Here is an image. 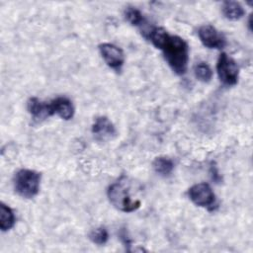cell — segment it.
<instances>
[{"instance_id": "cell-5", "label": "cell", "mask_w": 253, "mask_h": 253, "mask_svg": "<svg viewBox=\"0 0 253 253\" xmlns=\"http://www.w3.org/2000/svg\"><path fill=\"white\" fill-rule=\"evenodd\" d=\"M216 70L220 82L224 85L232 86L237 83L239 67L236 61L225 52L220 53L216 64Z\"/></svg>"}, {"instance_id": "cell-1", "label": "cell", "mask_w": 253, "mask_h": 253, "mask_svg": "<svg viewBox=\"0 0 253 253\" xmlns=\"http://www.w3.org/2000/svg\"><path fill=\"white\" fill-rule=\"evenodd\" d=\"M145 37L163 52L164 58L176 74L186 73L189 62V45L182 38L170 35L160 27L152 28Z\"/></svg>"}, {"instance_id": "cell-12", "label": "cell", "mask_w": 253, "mask_h": 253, "mask_svg": "<svg viewBox=\"0 0 253 253\" xmlns=\"http://www.w3.org/2000/svg\"><path fill=\"white\" fill-rule=\"evenodd\" d=\"M152 167L158 175L166 177L172 173L174 169V162L168 157L159 156L154 159L152 163Z\"/></svg>"}, {"instance_id": "cell-4", "label": "cell", "mask_w": 253, "mask_h": 253, "mask_svg": "<svg viewBox=\"0 0 253 253\" xmlns=\"http://www.w3.org/2000/svg\"><path fill=\"white\" fill-rule=\"evenodd\" d=\"M188 195L196 206L206 208L209 211H212L216 207L215 195L208 183H199L192 186Z\"/></svg>"}, {"instance_id": "cell-9", "label": "cell", "mask_w": 253, "mask_h": 253, "mask_svg": "<svg viewBox=\"0 0 253 253\" xmlns=\"http://www.w3.org/2000/svg\"><path fill=\"white\" fill-rule=\"evenodd\" d=\"M28 111L36 121H42L53 115L50 102H42L36 97L29 99Z\"/></svg>"}, {"instance_id": "cell-7", "label": "cell", "mask_w": 253, "mask_h": 253, "mask_svg": "<svg viewBox=\"0 0 253 253\" xmlns=\"http://www.w3.org/2000/svg\"><path fill=\"white\" fill-rule=\"evenodd\" d=\"M100 53L107 63V65L115 70H120L125 62V54L121 47L109 43L104 42L99 45Z\"/></svg>"}, {"instance_id": "cell-17", "label": "cell", "mask_w": 253, "mask_h": 253, "mask_svg": "<svg viewBox=\"0 0 253 253\" xmlns=\"http://www.w3.org/2000/svg\"><path fill=\"white\" fill-rule=\"evenodd\" d=\"M121 239L123 240V242H124V244L126 246H129L130 245V240L128 239V237H127V235H126V230L123 228V230L121 231Z\"/></svg>"}, {"instance_id": "cell-2", "label": "cell", "mask_w": 253, "mask_h": 253, "mask_svg": "<svg viewBox=\"0 0 253 253\" xmlns=\"http://www.w3.org/2000/svg\"><path fill=\"white\" fill-rule=\"evenodd\" d=\"M110 203L119 211L124 212H132L140 207V200L132 199L130 194V185L126 177L112 184L107 192Z\"/></svg>"}, {"instance_id": "cell-18", "label": "cell", "mask_w": 253, "mask_h": 253, "mask_svg": "<svg viewBox=\"0 0 253 253\" xmlns=\"http://www.w3.org/2000/svg\"><path fill=\"white\" fill-rule=\"evenodd\" d=\"M211 173H212V174H211V178H212V180H214V181L218 182V181H219V179H220V176L218 175L216 168H215L214 166H211Z\"/></svg>"}, {"instance_id": "cell-10", "label": "cell", "mask_w": 253, "mask_h": 253, "mask_svg": "<svg viewBox=\"0 0 253 253\" xmlns=\"http://www.w3.org/2000/svg\"><path fill=\"white\" fill-rule=\"evenodd\" d=\"M53 115L56 114L63 120H70L74 116V107L72 102L66 97H57L50 102Z\"/></svg>"}, {"instance_id": "cell-16", "label": "cell", "mask_w": 253, "mask_h": 253, "mask_svg": "<svg viewBox=\"0 0 253 253\" xmlns=\"http://www.w3.org/2000/svg\"><path fill=\"white\" fill-rule=\"evenodd\" d=\"M90 240L98 245L105 244L109 239V233L105 227H97L96 229H93L89 234Z\"/></svg>"}, {"instance_id": "cell-11", "label": "cell", "mask_w": 253, "mask_h": 253, "mask_svg": "<svg viewBox=\"0 0 253 253\" xmlns=\"http://www.w3.org/2000/svg\"><path fill=\"white\" fill-rule=\"evenodd\" d=\"M222 14L223 16L230 21H236L241 19L244 16V9L240 3L236 1H225L222 4Z\"/></svg>"}, {"instance_id": "cell-6", "label": "cell", "mask_w": 253, "mask_h": 253, "mask_svg": "<svg viewBox=\"0 0 253 253\" xmlns=\"http://www.w3.org/2000/svg\"><path fill=\"white\" fill-rule=\"evenodd\" d=\"M202 43L208 48L221 49L226 44L224 36L211 25H204L198 31Z\"/></svg>"}, {"instance_id": "cell-13", "label": "cell", "mask_w": 253, "mask_h": 253, "mask_svg": "<svg viewBox=\"0 0 253 253\" xmlns=\"http://www.w3.org/2000/svg\"><path fill=\"white\" fill-rule=\"evenodd\" d=\"M15 224V214L12 209L5 205L1 204L0 206V228L2 231H7L11 229Z\"/></svg>"}, {"instance_id": "cell-14", "label": "cell", "mask_w": 253, "mask_h": 253, "mask_svg": "<svg viewBox=\"0 0 253 253\" xmlns=\"http://www.w3.org/2000/svg\"><path fill=\"white\" fill-rule=\"evenodd\" d=\"M195 76L202 82H210L212 77V70L207 62H199L194 69Z\"/></svg>"}, {"instance_id": "cell-8", "label": "cell", "mask_w": 253, "mask_h": 253, "mask_svg": "<svg viewBox=\"0 0 253 253\" xmlns=\"http://www.w3.org/2000/svg\"><path fill=\"white\" fill-rule=\"evenodd\" d=\"M92 133L98 141H108L116 137L117 129L107 117H98L92 126Z\"/></svg>"}, {"instance_id": "cell-15", "label": "cell", "mask_w": 253, "mask_h": 253, "mask_svg": "<svg viewBox=\"0 0 253 253\" xmlns=\"http://www.w3.org/2000/svg\"><path fill=\"white\" fill-rule=\"evenodd\" d=\"M125 17L132 26H140L144 21L141 12L134 7H127L125 10Z\"/></svg>"}, {"instance_id": "cell-3", "label": "cell", "mask_w": 253, "mask_h": 253, "mask_svg": "<svg viewBox=\"0 0 253 253\" xmlns=\"http://www.w3.org/2000/svg\"><path fill=\"white\" fill-rule=\"evenodd\" d=\"M41 174L35 170L21 169L14 177L15 191L23 198L32 199L40 190Z\"/></svg>"}]
</instances>
